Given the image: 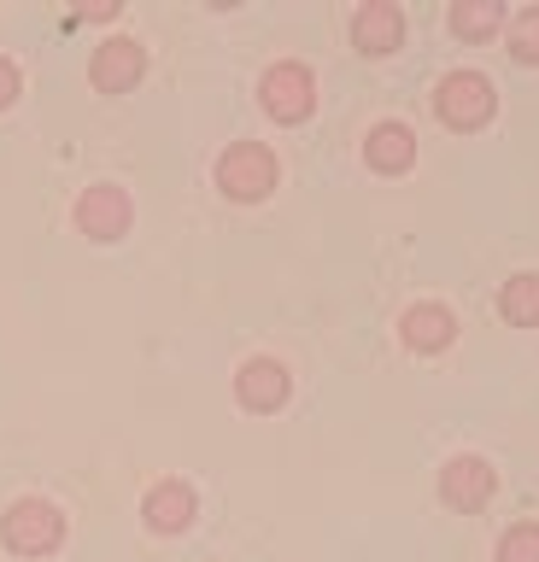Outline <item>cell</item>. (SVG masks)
Masks as SVG:
<instances>
[{"label": "cell", "instance_id": "cell-10", "mask_svg": "<svg viewBox=\"0 0 539 562\" xmlns=\"http://www.w3.org/2000/svg\"><path fill=\"white\" fill-rule=\"evenodd\" d=\"M363 158H370V170L398 176V170L416 165V135L405 130V123H375L370 140H363Z\"/></svg>", "mask_w": 539, "mask_h": 562}, {"label": "cell", "instance_id": "cell-16", "mask_svg": "<svg viewBox=\"0 0 539 562\" xmlns=\"http://www.w3.org/2000/svg\"><path fill=\"white\" fill-rule=\"evenodd\" d=\"M510 53H516L521 65H539V7L516 12V24H510Z\"/></svg>", "mask_w": 539, "mask_h": 562}, {"label": "cell", "instance_id": "cell-3", "mask_svg": "<svg viewBox=\"0 0 539 562\" xmlns=\"http://www.w3.org/2000/svg\"><path fill=\"white\" fill-rule=\"evenodd\" d=\"M434 105H440L446 130H481L498 100H493V82H486L481 70H451L440 82V94H434Z\"/></svg>", "mask_w": 539, "mask_h": 562}, {"label": "cell", "instance_id": "cell-5", "mask_svg": "<svg viewBox=\"0 0 539 562\" xmlns=\"http://www.w3.org/2000/svg\"><path fill=\"white\" fill-rule=\"evenodd\" d=\"M77 228L89 240H117L130 228V193L124 188H112V182H100V188H89L77 200Z\"/></svg>", "mask_w": 539, "mask_h": 562}, {"label": "cell", "instance_id": "cell-11", "mask_svg": "<svg viewBox=\"0 0 539 562\" xmlns=\"http://www.w3.org/2000/svg\"><path fill=\"white\" fill-rule=\"evenodd\" d=\"M398 334H405L411 351H446L451 334H458V316H451L446 305H411L405 323H398Z\"/></svg>", "mask_w": 539, "mask_h": 562}, {"label": "cell", "instance_id": "cell-1", "mask_svg": "<svg viewBox=\"0 0 539 562\" xmlns=\"http://www.w3.org/2000/svg\"><path fill=\"white\" fill-rule=\"evenodd\" d=\"M217 188L240 205L265 200V193L276 188V153L265 147V140H235V147L217 158Z\"/></svg>", "mask_w": 539, "mask_h": 562}, {"label": "cell", "instance_id": "cell-4", "mask_svg": "<svg viewBox=\"0 0 539 562\" xmlns=\"http://www.w3.org/2000/svg\"><path fill=\"white\" fill-rule=\"evenodd\" d=\"M258 100L276 123H305L311 105H317V82H311L305 65H270L265 82H258Z\"/></svg>", "mask_w": 539, "mask_h": 562}, {"label": "cell", "instance_id": "cell-14", "mask_svg": "<svg viewBox=\"0 0 539 562\" xmlns=\"http://www.w3.org/2000/svg\"><path fill=\"white\" fill-rule=\"evenodd\" d=\"M504 24V7H493V0H463V7H451V30L458 35H493Z\"/></svg>", "mask_w": 539, "mask_h": 562}, {"label": "cell", "instance_id": "cell-15", "mask_svg": "<svg viewBox=\"0 0 539 562\" xmlns=\"http://www.w3.org/2000/svg\"><path fill=\"white\" fill-rule=\"evenodd\" d=\"M498 562H539V521H516L498 539Z\"/></svg>", "mask_w": 539, "mask_h": 562}, {"label": "cell", "instance_id": "cell-7", "mask_svg": "<svg viewBox=\"0 0 539 562\" xmlns=\"http://www.w3.org/2000/svg\"><path fill=\"white\" fill-rule=\"evenodd\" d=\"M142 70H147V53H142V42H130V35H117V42H106L94 53V88L100 94H124V88L142 82Z\"/></svg>", "mask_w": 539, "mask_h": 562}, {"label": "cell", "instance_id": "cell-13", "mask_svg": "<svg viewBox=\"0 0 539 562\" xmlns=\"http://www.w3.org/2000/svg\"><path fill=\"white\" fill-rule=\"evenodd\" d=\"M498 311H504V323H516V328H539V276H510L504 281Z\"/></svg>", "mask_w": 539, "mask_h": 562}, {"label": "cell", "instance_id": "cell-6", "mask_svg": "<svg viewBox=\"0 0 539 562\" xmlns=\"http://www.w3.org/2000/svg\"><path fill=\"white\" fill-rule=\"evenodd\" d=\"M352 42H358V53H370V59L393 53L398 42H405V12H398L393 0H370V7H358Z\"/></svg>", "mask_w": 539, "mask_h": 562}, {"label": "cell", "instance_id": "cell-17", "mask_svg": "<svg viewBox=\"0 0 539 562\" xmlns=\"http://www.w3.org/2000/svg\"><path fill=\"white\" fill-rule=\"evenodd\" d=\"M19 100V70H12V59H0V112Z\"/></svg>", "mask_w": 539, "mask_h": 562}, {"label": "cell", "instance_id": "cell-2", "mask_svg": "<svg viewBox=\"0 0 539 562\" xmlns=\"http://www.w3.org/2000/svg\"><path fill=\"white\" fill-rule=\"evenodd\" d=\"M0 539H7V551H19V557H47L65 539V516L42 498H19L7 509V521H0Z\"/></svg>", "mask_w": 539, "mask_h": 562}, {"label": "cell", "instance_id": "cell-8", "mask_svg": "<svg viewBox=\"0 0 539 562\" xmlns=\"http://www.w3.org/2000/svg\"><path fill=\"white\" fill-rule=\"evenodd\" d=\"M440 498L451 509H481L486 498H493V469H486L481 457H451V463L440 469Z\"/></svg>", "mask_w": 539, "mask_h": 562}, {"label": "cell", "instance_id": "cell-9", "mask_svg": "<svg viewBox=\"0 0 539 562\" xmlns=\"http://www.w3.org/2000/svg\"><path fill=\"white\" fill-rule=\"evenodd\" d=\"M288 369L276 363V358H252L247 369L235 375V393H240V404L247 411H276V404H288Z\"/></svg>", "mask_w": 539, "mask_h": 562}, {"label": "cell", "instance_id": "cell-12", "mask_svg": "<svg viewBox=\"0 0 539 562\" xmlns=\"http://www.w3.org/2000/svg\"><path fill=\"white\" fill-rule=\"evenodd\" d=\"M188 521H194V492L182 481H159L147 492V527L153 533H182Z\"/></svg>", "mask_w": 539, "mask_h": 562}]
</instances>
